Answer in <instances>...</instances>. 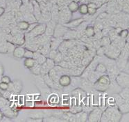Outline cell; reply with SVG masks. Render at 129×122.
<instances>
[{"mask_svg":"<svg viewBox=\"0 0 129 122\" xmlns=\"http://www.w3.org/2000/svg\"><path fill=\"white\" fill-rule=\"evenodd\" d=\"M110 79L109 77L107 75H103L99 77V78L96 81L95 84L94 85V88L98 91H104L108 89L110 87Z\"/></svg>","mask_w":129,"mask_h":122,"instance_id":"cell-1","label":"cell"},{"mask_svg":"<svg viewBox=\"0 0 129 122\" xmlns=\"http://www.w3.org/2000/svg\"><path fill=\"white\" fill-rule=\"evenodd\" d=\"M45 29H46V24H45V23L38 24V25L34 29H32L29 32H27L24 35V37L26 38V40H27L35 38V37L38 36H41L42 34H45Z\"/></svg>","mask_w":129,"mask_h":122,"instance_id":"cell-2","label":"cell"},{"mask_svg":"<svg viewBox=\"0 0 129 122\" xmlns=\"http://www.w3.org/2000/svg\"><path fill=\"white\" fill-rule=\"evenodd\" d=\"M128 73L122 72L117 75L115 79L118 85L123 88H125V87H128Z\"/></svg>","mask_w":129,"mask_h":122,"instance_id":"cell-3","label":"cell"},{"mask_svg":"<svg viewBox=\"0 0 129 122\" xmlns=\"http://www.w3.org/2000/svg\"><path fill=\"white\" fill-rule=\"evenodd\" d=\"M101 114H102V110L99 108H96L93 109L91 111V112L89 114V116L87 117L89 121H94L97 122L100 121L101 119Z\"/></svg>","mask_w":129,"mask_h":122,"instance_id":"cell-4","label":"cell"},{"mask_svg":"<svg viewBox=\"0 0 129 122\" xmlns=\"http://www.w3.org/2000/svg\"><path fill=\"white\" fill-rule=\"evenodd\" d=\"M68 30V27H66L63 25L57 24V25H56V27H55V29H54V31H53V37H55V38L62 37Z\"/></svg>","mask_w":129,"mask_h":122,"instance_id":"cell-5","label":"cell"},{"mask_svg":"<svg viewBox=\"0 0 129 122\" xmlns=\"http://www.w3.org/2000/svg\"><path fill=\"white\" fill-rule=\"evenodd\" d=\"M56 25V23L55 22H53V20H49L47 23V24H46V29H45V35H47L48 36H52Z\"/></svg>","mask_w":129,"mask_h":122,"instance_id":"cell-6","label":"cell"},{"mask_svg":"<svg viewBox=\"0 0 129 122\" xmlns=\"http://www.w3.org/2000/svg\"><path fill=\"white\" fill-rule=\"evenodd\" d=\"M0 110L2 111V112L3 113V114L4 116H6V117L8 118H13L15 116L17 115V114H15V112H14L11 109V107L10 105H7L6 106H4V108H2Z\"/></svg>","mask_w":129,"mask_h":122,"instance_id":"cell-7","label":"cell"},{"mask_svg":"<svg viewBox=\"0 0 129 122\" xmlns=\"http://www.w3.org/2000/svg\"><path fill=\"white\" fill-rule=\"evenodd\" d=\"M84 21V19L82 18V17H79V18H77V19H75V20H73L70 21V22H68L67 23H64L63 24V25H64L66 27L68 28H75V27H77L78 26Z\"/></svg>","mask_w":129,"mask_h":122,"instance_id":"cell-8","label":"cell"},{"mask_svg":"<svg viewBox=\"0 0 129 122\" xmlns=\"http://www.w3.org/2000/svg\"><path fill=\"white\" fill-rule=\"evenodd\" d=\"M51 50V46H50V41L47 42V43H45L44 45L40 46L38 50V51H39L40 53L45 56H47L49 54V52Z\"/></svg>","mask_w":129,"mask_h":122,"instance_id":"cell-9","label":"cell"},{"mask_svg":"<svg viewBox=\"0 0 129 122\" xmlns=\"http://www.w3.org/2000/svg\"><path fill=\"white\" fill-rule=\"evenodd\" d=\"M62 41H63V39L62 37H60V38L54 37V38L50 40L51 50H56L57 48H58V47Z\"/></svg>","mask_w":129,"mask_h":122,"instance_id":"cell-10","label":"cell"},{"mask_svg":"<svg viewBox=\"0 0 129 122\" xmlns=\"http://www.w3.org/2000/svg\"><path fill=\"white\" fill-rule=\"evenodd\" d=\"M58 83L61 87H68L71 83V79L70 77L66 75H62L60 77Z\"/></svg>","mask_w":129,"mask_h":122,"instance_id":"cell-11","label":"cell"},{"mask_svg":"<svg viewBox=\"0 0 129 122\" xmlns=\"http://www.w3.org/2000/svg\"><path fill=\"white\" fill-rule=\"evenodd\" d=\"M25 52V48H23L22 46H18V47H15L14 51L13 52V56L15 58H22L24 57V54Z\"/></svg>","mask_w":129,"mask_h":122,"instance_id":"cell-12","label":"cell"},{"mask_svg":"<svg viewBox=\"0 0 129 122\" xmlns=\"http://www.w3.org/2000/svg\"><path fill=\"white\" fill-rule=\"evenodd\" d=\"M23 18L24 19L25 21H26V22L29 23V24L38 22L36 20V18L35 17L34 15L33 14V13H31V12L29 11L26 12L24 14H23Z\"/></svg>","mask_w":129,"mask_h":122,"instance_id":"cell-13","label":"cell"},{"mask_svg":"<svg viewBox=\"0 0 129 122\" xmlns=\"http://www.w3.org/2000/svg\"><path fill=\"white\" fill-rule=\"evenodd\" d=\"M76 34H77V32L75 30L68 29L62 38L63 40H72L74 38H76Z\"/></svg>","mask_w":129,"mask_h":122,"instance_id":"cell-14","label":"cell"},{"mask_svg":"<svg viewBox=\"0 0 129 122\" xmlns=\"http://www.w3.org/2000/svg\"><path fill=\"white\" fill-rule=\"evenodd\" d=\"M75 117H76V121H87L88 114L87 112H79L76 114H75Z\"/></svg>","mask_w":129,"mask_h":122,"instance_id":"cell-15","label":"cell"},{"mask_svg":"<svg viewBox=\"0 0 129 122\" xmlns=\"http://www.w3.org/2000/svg\"><path fill=\"white\" fill-rule=\"evenodd\" d=\"M101 73H99L97 71H92V72H91L90 74H89V75L87 77V78L89 79V81H90L91 83H95L96 81L97 80V79L99 78V77H100V75Z\"/></svg>","mask_w":129,"mask_h":122,"instance_id":"cell-16","label":"cell"},{"mask_svg":"<svg viewBox=\"0 0 129 122\" xmlns=\"http://www.w3.org/2000/svg\"><path fill=\"white\" fill-rule=\"evenodd\" d=\"M118 110H119L121 114H125L128 112L129 107H128V100H126L125 102L121 104L118 106Z\"/></svg>","mask_w":129,"mask_h":122,"instance_id":"cell-17","label":"cell"},{"mask_svg":"<svg viewBox=\"0 0 129 122\" xmlns=\"http://www.w3.org/2000/svg\"><path fill=\"white\" fill-rule=\"evenodd\" d=\"M68 8L72 13H76V12L79 10V4L78 2H74V1H72V2H70L69 3V4H68Z\"/></svg>","mask_w":129,"mask_h":122,"instance_id":"cell-18","label":"cell"},{"mask_svg":"<svg viewBox=\"0 0 129 122\" xmlns=\"http://www.w3.org/2000/svg\"><path fill=\"white\" fill-rule=\"evenodd\" d=\"M13 87H14V93H20L22 89V83L20 80H15L13 83Z\"/></svg>","mask_w":129,"mask_h":122,"instance_id":"cell-19","label":"cell"},{"mask_svg":"<svg viewBox=\"0 0 129 122\" xmlns=\"http://www.w3.org/2000/svg\"><path fill=\"white\" fill-rule=\"evenodd\" d=\"M43 77V80L44 82L46 83V85L49 86L51 88H53V81L52 79L51 78V77L49 75V74H46L45 75L42 76Z\"/></svg>","mask_w":129,"mask_h":122,"instance_id":"cell-20","label":"cell"},{"mask_svg":"<svg viewBox=\"0 0 129 122\" xmlns=\"http://www.w3.org/2000/svg\"><path fill=\"white\" fill-rule=\"evenodd\" d=\"M31 69V73L34 75H40V70H41V65L38 64V63H36L34 66L32 67Z\"/></svg>","mask_w":129,"mask_h":122,"instance_id":"cell-21","label":"cell"},{"mask_svg":"<svg viewBox=\"0 0 129 122\" xmlns=\"http://www.w3.org/2000/svg\"><path fill=\"white\" fill-rule=\"evenodd\" d=\"M28 25H29V23H27L25 20H21L17 23V27L20 30H26Z\"/></svg>","mask_w":129,"mask_h":122,"instance_id":"cell-22","label":"cell"},{"mask_svg":"<svg viewBox=\"0 0 129 122\" xmlns=\"http://www.w3.org/2000/svg\"><path fill=\"white\" fill-rule=\"evenodd\" d=\"M36 63V60L34 59L33 58H26L24 61V66L27 68H31L34 66V64Z\"/></svg>","mask_w":129,"mask_h":122,"instance_id":"cell-23","label":"cell"},{"mask_svg":"<svg viewBox=\"0 0 129 122\" xmlns=\"http://www.w3.org/2000/svg\"><path fill=\"white\" fill-rule=\"evenodd\" d=\"M112 97H113V98H114V100H115V104L117 105V107L119 106V105H120L121 104H122V103H123L126 101L125 100L121 97V96L119 95V94H114Z\"/></svg>","mask_w":129,"mask_h":122,"instance_id":"cell-24","label":"cell"},{"mask_svg":"<svg viewBox=\"0 0 129 122\" xmlns=\"http://www.w3.org/2000/svg\"><path fill=\"white\" fill-rule=\"evenodd\" d=\"M101 46H104V47H108V46L111 44V40L110 39L109 37L108 36H103L101 39Z\"/></svg>","mask_w":129,"mask_h":122,"instance_id":"cell-25","label":"cell"},{"mask_svg":"<svg viewBox=\"0 0 129 122\" xmlns=\"http://www.w3.org/2000/svg\"><path fill=\"white\" fill-rule=\"evenodd\" d=\"M119 95L121 96V97L123 98L125 100H128L129 98V93H128V87H125L123 88V90L119 92Z\"/></svg>","mask_w":129,"mask_h":122,"instance_id":"cell-26","label":"cell"},{"mask_svg":"<svg viewBox=\"0 0 129 122\" xmlns=\"http://www.w3.org/2000/svg\"><path fill=\"white\" fill-rule=\"evenodd\" d=\"M85 35L87 37H89V38L94 36V27H88L87 26L86 29H85Z\"/></svg>","mask_w":129,"mask_h":122,"instance_id":"cell-27","label":"cell"},{"mask_svg":"<svg viewBox=\"0 0 129 122\" xmlns=\"http://www.w3.org/2000/svg\"><path fill=\"white\" fill-rule=\"evenodd\" d=\"M15 48V46L14 43L6 41V53H9V54L13 53Z\"/></svg>","mask_w":129,"mask_h":122,"instance_id":"cell-28","label":"cell"},{"mask_svg":"<svg viewBox=\"0 0 129 122\" xmlns=\"http://www.w3.org/2000/svg\"><path fill=\"white\" fill-rule=\"evenodd\" d=\"M42 20L49 22V20H51V14L50 11H45L42 12Z\"/></svg>","mask_w":129,"mask_h":122,"instance_id":"cell-29","label":"cell"},{"mask_svg":"<svg viewBox=\"0 0 129 122\" xmlns=\"http://www.w3.org/2000/svg\"><path fill=\"white\" fill-rule=\"evenodd\" d=\"M96 71H97L99 73H106L107 71V68L106 66L104 65V64H102V63H100V64H99L98 65L96 66Z\"/></svg>","mask_w":129,"mask_h":122,"instance_id":"cell-30","label":"cell"},{"mask_svg":"<svg viewBox=\"0 0 129 122\" xmlns=\"http://www.w3.org/2000/svg\"><path fill=\"white\" fill-rule=\"evenodd\" d=\"M79 12L81 15H86L87 14L88 12V7L87 4H82L81 6H79Z\"/></svg>","mask_w":129,"mask_h":122,"instance_id":"cell-31","label":"cell"},{"mask_svg":"<svg viewBox=\"0 0 129 122\" xmlns=\"http://www.w3.org/2000/svg\"><path fill=\"white\" fill-rule=\"evenodd\" d=\"M49 68H48V66L46 64V63H44V64H42V65H41V70H40V75L43 76V75H45L46 74L49 73Z\"/></svg>","mask_w":129,"mask_h":122,"instance_id":"cell-32","label":"cell"},{"mask_svg":"<svg viewBox=\"0 0 129 122\" xmlns=\"http://www.w3.org/2000/svg\"><path fill=\"white\" fill-rule=\"evenodd\" d=\"M30 117L31 119H42L44 117V114L41 112H35L30 114Z\"/></svg>","mask_w":129,"mask_h":122,"instance_id":"cell-33","label":"cell"},{"mask_svg":"<svg viewBox=\"0 0 129 122\" xmlns=\"http://www.w3.org/2000/svg\"><path fill=\"white\" fill-rule=\"evenodd\" d=\"M45 63H46V64L48 66V68H49V70H51V68H53L54 67V66H55V62H54L53 59H50V58H47Z\"/></svg>","mask_w":129,"mask_h":122,"instance_id":"cell-34","label":"cell"},{"mask_svg":"<svg viewBox=\"0 0 129 122\" xmlns=\"http://www.w3.org/2000/svg\"><path fill=\"white\" fill-rule=\"evenodd\" d=\"M63 60V54H62L61 52H58V53L56 55L55 58L53 59V61L55 63H60Z\"/></svg>","mask_w":129,"mask_h":122,"instance_id":"cell-35","label":"cell"},{"mask_svg":"<svg viewBox=\"0 0 129 122\" xmlns=\"http://www.w3.org/2000/svg\"><path fill=\"white\" fill-rule=\"evenodd\" d=\"M7 105H9V103L6 98H4L3 96H0V110Z\"/></svg>","mask_w":129,"mask_h":122,"instance_id":"cell-36","label":"cell"},{"mask_svg":"<svg viewBox=\"0 0 129 122\" xmlns=\"http://www.w3.org/2000/svg\"><path fill=\"white\" fill-rule=\"evenodd\" d=\"M46 59H47V58H46V56L45 55H43V54H40L38 58L36 59V62L38 64H39L40 65H42V64H44V63L46 62Z\"/></svg>","mask_w":129,"mask_h":122,"instance_id":"cell-37","label":"cell"},{"mask_svg":"<svg viewBox=\"0 0 129 122\" xmlns=\"http://www.w3.org/2000/svg\"><path fill=\"white\" fill-rule=\"evenodd\" d=\"M106 47H104V46H100L99 47L97 50H96V54L99 55V56H103L104 54H105V52H106Z\"/></svg>","mask_w":129,"mask_h":122,"instance_id":"cell-38","label":"cell"},{"mask_svg":"<svg viewBox=\"0 0 129 122\" xmlns=\"http://www.w3.org/2000/svg\"><path fill=\"white\" fill-rule=\"evenodd\" d=\"M33 54H34V52H32L28 49H25L24 57H25V58H33Z\"/></svg>","mask_w":129,"mask_h":122,"instance_id":"cell-39","label":"cell"},{"mask_svg":"<svg viewBox=\"0 0 129 122\" xmlns=\"http://www.w3.org/2000/svg\"><path fill=\"white\" fill-rule=\"evenodd\" d=\"M58 53V51L56 50H51L50 52H49V54H48V56H49V58H50V59H53L55 57H56V55Z\"/></svg>","mask_w":129,"mask_h":122,"instance_id":"cell-40","label":"cell"},{"mask_svg":"<svg viewBox=\"0 0 129 122\" xmlns=\"http://www.w3.org/2000/svg\"><path fill=\"white\" fill-rule=\"evenodd\" d=\"M119 36L121 38H126V37L128 36V31L127 29H124V30H121V32L119 33Z\"/></svg>","mask_w":129,"mask_h":122,"instance_id":"cell-41","label":"cell"},{"mask_svg":"<svg viewBox=\"0 0 129 122\" xmlns=\"http://www.w3.org/2000/svg\"><path fill=\"white\" fill-rule=\"evenodd\" d=\"M1 82H2V83H6V84H9V83H11V78L9 77V76H3L1 77Z\"/></svg>","mask_w":129,"mask_h":122,"instance_id":"cell-42","label":"cell"},{"mask_svg":"<svg viewBox=\"0 0 129 122\" xmlns=\"http://www.w3.org/2000/svg\"><path fill=\"white\" fill-rule=\"evenodd\" d=\"M8 87H9V84L2 83V82L0 83V90L6 91V90L8 89Z\"/></svg>","mask_w":129,"mask_h":122,"instance_id":"cell-43","label":"cell"},{"mask_svg":"<svg viewBox=\"0 0 129 122\" xmlns=\"http://www.w3.org/2000/svg\"><path fill=\"white\" fill-rule=\"evenodd\" d=\"M38 23H37V22L36 23H31V24H29L28 28H27V29H26L27 32H29V31H31L32 29H34L35 28L37 25H38Z\"/></svg>","mask_w":129,"mask_h":122,"instance_id":"cell-44","label":"cell"},{"mask_svg":"<svg viewBox=\"0 0 129 122\" xmlns=\"http://www.w3.org/2000/svg\"><path fill=\"white\" fill-rule=\"evenodd\" d=\"M11 94L12 93L11 91H8V90H6V91H4V93L2 94V96H3L4 98H6V99H8V98H9L11 97Z\"/></svg>","mask_w":129,"mask_h":122,"instance_id":"cell-45","label":"cell"},{"mask_svg":"<svg viewBox=\"0 0 129 122\" xmlns=\"http://www.w3.org/2000/svg\"><path fill=\"white\" fill-rule=\"evenodd\" d=\"M108 16V13L106 12H101L100 14L98 15V18L99 19H106Z\"/></svg>","mask_w":129,"mask_h":122,"instance_id":"cell-46","label":"cell"},{"mask_svg":"<svg viewBox=\"0 0 129 122\" xmlns=\"http://www.w3.org/2000/svg\"><path fill=\"white\" fill-rule=\"evenodd\" d=\"M87 7L88 8H90V9H97L98 8V6H96V4L95 3H94V2H90L87 4Z\"/></svg>","mask_w":129,"mask_h":122,"instance_id":"cell-47","label":"cell"},{"mask_svg":"<svg viewBox=\"0 0 129 122\" xmlns=\"http://www.w3.org/2000/svg\"><path fill=\"white\" fill-rule=\"evenodd\" d=\"M96 13V9H90V8H88V12L87 13L90 14V15H92L95 14Z\"/></svg>","mask_w":129,"mask_h":122,"instance_id":"cell-48","label":"cell"},{"mask_svg":"<svg viewBox=\"0 0 129 122\" xmlns=\"http://www.w3.org/2000/svg\"><path fill=\"white\" fill-rule=\"evenodd\" d=\"M44 121H61V120H59V119H57L56 117H49V119L47 118V119H45Z\"/></svg>","mask_w":129,"mask_h":122,"instance_id":"cell-49","label":"cell"},{"mask_svg":"<svg viewBox=\"0 0 129 122\" xmlns=\"http://www.w3.org/2000/svg\"><path fill=\"white\" fill-rule=\"evenodd\" d=\"M4 74V67L3 66L0 64V81H1V77H2Z\"/></svg>","mask_w":129,"mask_h":122,"instance_id":"cell-50","label":"cell"},{"mask_svg":"<svg viewBox=\"0 0 129 122\" xmlns=\"http://www.w3.org/2000/svg\"><path fill=\"white\" fill-rule=\"evenodd\" d=\"M4 11H5V9L4 8H3L2 6H0V17L2 16V15L4 13Z\"/></svg>","mask_w":129,"mask_h":122,"instance_id":"cell-51","label":"cell"},{"mask_svg":"<svg viewBox=\"0 0 129 122\" xmlns=\"http://www.w3.org/2000/svg\"><path fill=\"white\" fill-rule=\"evenodd\" d=\"M37 2H38V3H40V2H42L43 0H36Z\"/></svg>","mask_w":129,"mask_h":122,"instance_id":"cell-52","label":"cell"},{"mask_svg":"<svg viewBox=\"0 0 129 122\" xmlns=\"http://www.w3.org/2000/svg\"><path fill=\"white\" fill-rule=\"evenodd\" d=\"M44 2H49V1H51V0H43Z\"/></svg>","mask_w":129,"mask_h":122,"instance_id":"cell-53","label":"cell"},{"mask_svg":"<svg viewBox=\"0 0 129 122\" xmlns=\"http://www.w3.org/2000/svg\"><path fill=\"white\" fill-rule=\"evenodd\" d=\"M1 95H2V94H1V93H0V96H1Z\"/></svg>","mask_w":129,"mask_h":122,"instance_id":"cell-54","label":"cell"}]
</instances>
